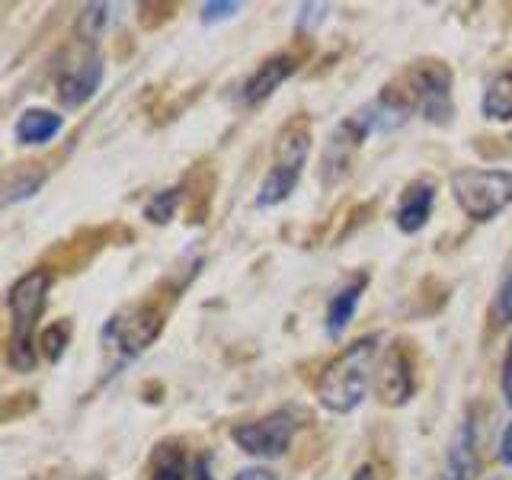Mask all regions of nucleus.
Here are the masks:
<instances>
[{
  "label": "nucleus",
  "instance_id": "nucleus-1",
  "mask_svg": "<svg viewBox=\"0 0 512 480\" xmlns=\"http://www.w3.org/2000/svg\"><path fill=\"white\" fill-rule=\"evenodd\" d=\"M381 352V336L368 333L359 336L356 343H349L340 356H333L314 381V394L320 407L330 413H352L362 407L368 397V384L375 378Z\"/></svg>",
  "mask_w": 512,
  "mask_h": 480
},
{
  "label": "nucleus",
  "instance_id": "nucleus-2",
  "mask_svg": "<svg viewBox=\"0 0 512 480\" xmlns=\"http://www.w3.org/2000/svg\"><path fill=\"white\" fill-rule=\"evenodd\" d=\"M48 292H52V272L39 266L16 279L7 295V308H10L7 362L16 372H32L36 368V343H32V336H36L39 317L48 304Z\"/></svg>",
  "mask_w": 512,
  "mask_h": 480
},
{
  "label": "nucleus",
  "instance_id": "nucleus-3",
  "mask_svg": "<svg viewBox=\"0 0 512 480\" xmlns=\"http://www.w3.org/2000/svg\"><path fill=\"white\" fill-rule=\"evenodd\" d=\"M311 128L308 119L298 116L295 122H288L282 128V135L276 141V154H272V167L266 170L263 183H260V196L256 205L260 208H276L282 205L301 183V173L308 167L311 157Z\"/></svg>",
  "mask_w": 512,
  "mask_h": 480
},
{
  "label": "nucleus",
  "instance_id": "nucleus-4",
  "mask_svg": "<svg viewBox=\"0 0 512 480\" xmlns=\"http://www.w3.org/2000/svg\"><path fill=\"white\" fill-rule=\"evenodd\" d=\"M452 196L474 224L500 218L512 205V173L500 167H461L452 173Z\"/></svg>",
  "mask_w": 512,
  "mask_h": 480
},
{
  "label": "nucleus",
  "instance_id": "nucleus-5",
  "mask_svg": "<svg viewBox=\"0 0 512 480\" xmlns=\"http://www.w3.org/2000/svg\"><path fill=\"white\" fill-rule=\"evenodd\" d=\"M394 90L407 100L413 116L420 112L423 119L436 125L452 122V71H448L445 61H413L404 77L394 84Z\"/></svg>",
  "mask_w": 512,
  "mask_h": 480
},
{
  "label": "nucleus",
  "instance_id": "nucleus-6",
  "mask_svg": "<svg viewBox=\"0 0 512 480\" xmlns=\"http://www.w3.org/2000/svg\"><path fill=\"white\" fill-rule=\"evenodd\" d=\"M295 432H298V416L292 410H272L260 420H247V423H237L231 429V439L237 442V448H244L247 455L253 458H282L288 448L295 442Z\"/></svg>",
  "mask_w": 512,
  "mask_h": 480
},
{
  "label": "nucleus",
  "instance_id": "nucleus-7",
  "mask_svg": "<svg viewBox=\"0 0 512 480\" xmlns=\"http://www.w3.org/2000/svg\"><path fill=\"white\" fill-rule=\"evenodd\" d=\"M298 68H301V52H295V48H282V52L269 55L260 68L244 80V87H240V100H244V106L266 103L269 96L276 93Z\"/></svg>",
  "mask_w": 512,
  "mask_h": 480
},
{
  "label": "nucleus",
  "instance_id": "nucleus-8",
  "mask_svg": "<svg viewBox=\"0 0 512 480\" xmlns=\"http://www.w3.org/2000/svg\"><path fill=\"white\" fill-rule=\"evenodd\" d=\"M375 388H378V397L391 407L407 404V400L413 397L416 372H413V359L407 356L404 346H394L391 356L384 359L381 372H375Z\"/></svg>",
  "mask_w": 512,
  "mask_h": 480
},
{
  "label": "nucleus",
  "instance_id": "nucleus-9",
  "mask_svg": "<svg viewBox=\"0 0 512 480\" xmlns=\"http://www.w3.org/2000/svg\"><path fill=\"white\" fill-rule=\"evenodd\" d=\"M164 330V314L154 311V308H135L128 314V320H112L106 327L109 340H116L128 356H135L144 346H151L157 340V333Z\"/></svg>",
  "mask_w": 512,
  "mask_h": 480
},
{
  "label": "nucleus",
  "instance_id": "nucleus-10",
  "mask_svg": "<svg viewBox=\"0 0 512 480\" xmlns=\"http://www.w3.org/2000/svg\"><path fill=\"white\" fill-rule=\"evenodd\" d=\"M100 80H103V58L100 55H87L80 64L68 68L58 80V96L61 103L68 109H77L93 100V93L100 90Z\"/></svg>",
  "mask_w": 512,
  "mask_h": 480
},
{
  "label": "nucleus",
  "instance_id": "nucleus-11",
  "mask_svg": "<svg viewBox=\"0 0 512 480\" xmlns=\"http://www.w3.org/2000/svg\"><path fill=\"white\" fill-rule=\"evenodd\" d=\"M432 205H436V186L429 180H416L404 189V196L397 202L394 224L404 234H416L426 228V221L432 218Z\"/></svg>",
  "mask_w": 512,
  "mask_h": 480
},
{
  "label": "nucleus",
  "instance_id": "nucleus-12",
  "mask_svg": "<svg viewBox=\"0 0 512 480\" xmlns=\"http://www.w3.org/2000/svg\"><path fill=\"white\" fill-rule=\"evenodd\" d=\"M474 471H477V426L474 416H468L455 432L452 445H448L445 468L439 471L436 480H471Z\"/></svg>",
  "mask_w": 512,
  "mask_h": 480
},
{
  "label": "nucleus",
  "instance_id": "nucleus-13",
  "mask_svg": "<svg viewBox=\"0 0 512 480\" xmlns=\"http://www.w3.org/2000/svg\"><path fill=\"white\" fill-rule=\"evenodd\" d=\"M365 288H368V276H356V279H349L340 288V292L330 298V304H327V320H324L330 340H340V336L349 330L352 317H356V311H359V301L365 295Z\"/></svg>",
  "mask_w": 512,
  "mask_h": 480
},
{
  "label": "nucleus",
  "instance_id": "nucleus-14",
  "mask_svg": "<svg viewBox=\"0 0 512 480\" xmlns=\"http://www.w3.org/2000/svg\"><path fill=\"white\" fill-rule=\"evenodd\" d=\"M480 112L490 122H512V64L487 80L484 96H480Z\"/></svg>",
  "mask_w": 512,
  "mask_h": 480
},
{
  "label": "nucleus",
  "instance_id": "nucleus-15",
  "mask_svg": "<svg viewBox=\"0 0 512 480\" xmlns=\"http://www.w3.org/2000/svg\"><path fill=\"white\" fill-rule=\"evenodd\" d=\"M64 119L52 109H26L16 119V141L20 144H48L52 138L61 135Z\"/></svg>",
  "mask_w": 512,
  "mask_h": 480
},
{
  "label": "nucleus",
  "instance_id": "nucleus-16",
  "mask_svg": "<svg viewBox=\"0 0 512 480\" xmlns=\"http://www.w3.org/2000/svg\"><path fill=\"white\" fill-rule=\"evenodd\" d=\"M148 480H192L189 458H186L183 442L167 439V442H160V445L154 448Z\"/></svg>",
  "mask_w": 512,
  "mask_h": 480
},
{
  "label": "nucleus",
  "instance_id": "nucleus-17",
  "mask_svg": "<svg viewBox=\"0 0 512 480\" xmlns=\"http://www.w3.org/2000/svg\"><path fill=\"white\" fill-rule=\"evenodd\" d=\"M490 320L496 327H506L512 320V272L503 279V285L496 288L493 304H490Z\"/></svg>",
  "mask_w": 512,
  "mask_h": 480
},
{
  "label": "nucleus",
  "instance_id": "nucleus-18",
  "mask_svg": "<svg viewBox=\"0 0 512 480\" xmlns=\"http://www.w3.org/2000/svg\"><path fill=\"white\" fill-rule=\"evenodd\" d=\"M176 202H180V192L176 189H167V192H160V196H154L151 202H148V208H144V215H148L151 221H170L173 218V212H176Z\"/></svg>",
  "mask_w": 512,
  "mask_h": 480
},
{
  "label": "nucleus",
  "instance_id": "nucleus-19",
  "mask_svg": "<svg viewBox=\"0 0 512 480\" xmlns=\"http://www.w3.org/2000/svg\"><path fill=\"white\" fill-rule=\"evenodd\" d=\"M106 20H109V7L106 4H90L84 13H80V32H84L87 39H96L106 29Z\"/></svg>",
  "mask_w": 512,
  "mask_h": 480
},
{
  "label": "nucleus",
  "instance_id": "nucleus-20",
  "mask_svg": "<svg viewBox=\"0 0 512 480\" xmlns=\"http://www.w3.org/2000/svg\"><path fill=\"white\" fill-rule=\"evenodd\" d=\"M42 346H45V356L48 359H61V352H64V346H68V324H58L55 330H48L45 336H42Z\"/></svg>",
  "mask_w": 512,
  "mask_h": 480
},
{
  "label": "nucleus",
  "instance_id": "nucleus-21",
  "mask_svg": "<svg viewBox=\"0 0 512 480\" xmlns=\"http://www.w3.org/2000/svg\"><path fill=\"white\" fill-rule=\"evenodd\" d=\"M240 13V4H228V0H224V4H205L202 7V23H221V20H231V16H237Z\"/></svg>",
  "mask_w": 512,
  "mask_h": 480
},
{
  "label": "nucleus",
  "instance_id": "nucleus-22",
  "mask_svg": "<svg viewBox=\"0 0 512 480\" xmlns=\"http://www.w3.org/2000/svg\"><path fill=\"white\" fill-rule=\"evenodd\" d=\"M500 388H503V397H506V404H512V340H509L506 359H503V375H500Z\"/></svg>",
  "mask_w": 512,
  "mask_h": 480
},
{
  "label": "nucleus",
  "instance_id": "nucleus-23",
  "mask_svg": "<svg viewBox=\"0 0 512 480\" xmlns=\"http://www.w3.org/2000/svg\"><path fill=\"white\" fill-rule=\"evenodd\" d=\"M500 461L503 464H512V420L506 423L503 436H500Z\"/></svg>",
  "mask_w": 512,
  "mask_h": 480
},
{
  "label": "nucleus",
  "instance_id": "nucleus-24",
  "mask_svg": "<svg viewBox=\"0 0 512 480\" xmlns=\"http://www.w3.org/2000/svg\"><path fill=\"white\" fill-rule=\"evenodd\" d=\"M234 480H276V474L269 468H244V471H237Z\"/></svg>",
  "mask_w": 512,
  "mask_h": 480
},
{
  "label": "nucleus",
  "instance_id": "nucleus-25",
  "mask_svg": "<svg viewBox=\"0 0 512 480\" xmlns=\"http://www.w3.org/2000/svg\"><path fill=\"white\" fill-rule=\"evenodd\" d=\"M192 480H215L212 471H208V461L205 458L196 461V468H192Z\"/></svg>",
  "mask_w": 512,
  "mask_h": 480
},
{
  "label": "nucleus",
  "instance_id": "nucleus-26",
  "mask_svg": "<svg viewBox=\"0 0 512 480\" xmlns=\"http://www.w3.org/2000/svg\"><path fill=\"white\" fill-rule=\"evenodd\" d=\"M349 480H378V477H375V468H372V464H362V468H356V474H352Z\"/></svg>",
  "mask_w": 512,
  "mask_h": 480
}]
</instances>
